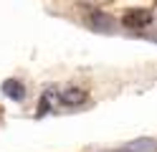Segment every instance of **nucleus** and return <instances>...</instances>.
Segmentation results:
<instances>
[{
	"label": "nucleus",
	"instance_id": "4",
	"mask_svg": "<svg viewBox=\"0 0 157 152\" xmlns=\"http://www.w3.org/2000/svg\"><path fill=\"white\" fill-rule=\"evenodd\" d=\"M155 150H157V142H152V139H137V142L127 145L119 152H155Z\"/></svg>",
	"mask_w": 157,
	"mask_h": 152
},
{
	"label": "nucleus",
	"instance_id": "2",
	"mask_svg": "<svg viewBox=\"0 0 157 152\" xmlns=\"http://www.w3.org/2000/svg\"><path fill=\"white\" fill-rule=\"evenodd\" d=\"M61 101L66 107H78L86 101V91L84 89H66V91H61Z\"/></svg>",
	"mask_w": 157,
	"mask_h": 152
},
{
	"label": "nucleus",
	"instance_id": "6",
	"mask_svg": "<svg viewBox=\"0 0 157 152\" xmlns=\"http://www.w3.org/2000/svg\"><path fill=\"white\" fill-rule=\"evenodd\" d=\"M51 96H53V91H46V94H43V99H41V107H38V114H46V111H48Z\"/></svg>",
	"mask_w": 157,
	"mask_h": 152
},
{
	"label": "nucleus",
	"instance_id": "1",
	"mask_svg": "<svg viewBox=\"0 0 157 152\" xmlns=\"http://www.w3.org/2000/svg\"><path fill=\"white\" fill-rule=\"evenodd\" d=\"M152 20V15L147 13V10H134V13H127L124 15V25L127 28H142Z\"/></svg>",
	"mask_w": 157,
	"mask_h": 152
},
{
	"label": "nucleus",
	"instance_id": "3",
	"mask_svg": "<svg viewBox=\"0 0 157 152\" xmlns=\"http://www.w3.org/2000/svg\"><path fill=\"white\" fill-rule=\"evenodd\" d=\"M3 94H5V96H10V99H15V101H21V99L25 96V89H23V84H21V81L8 79L5 84H3Z\"/></svg>",
	"mask_w": 157,
	"mask_h": 152
},
{
	"label": "nucleus",
	"instance_id": "5",
	"mask_svg": "<svg viewBox=\"0 0 157 152\" xmlns=\"http://www.w3.org/2000/svg\"><path fill=\"white\" fill-rule=\"evenodd\" d=\"M91 23H94V28H99V30H106L112 25V20L106 18V15H101V13H94L91 15Z\"/></svg>",
	"mask_w": 157,
	"mask_h": 152
}]
</instances>
